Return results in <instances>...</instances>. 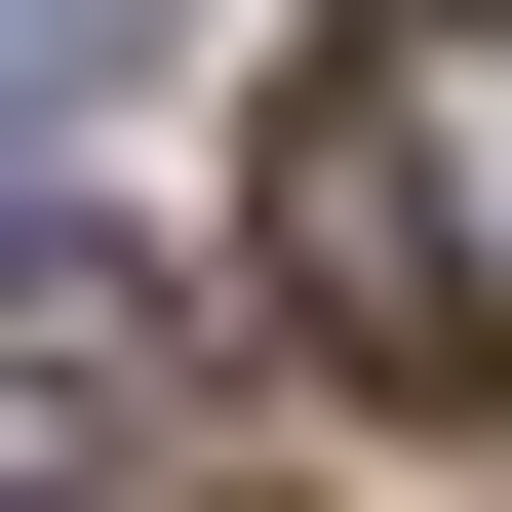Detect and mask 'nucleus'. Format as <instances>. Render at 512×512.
<instances>
[{"label":"nucleus","mask_w":512,"mask_h":512,"mask_svg":"<svg viewBox=\"0 0 512 512\" xmlns=\"http://www.w3.org/2000/svg\"><path fill=\"white\" fill-rule=\"evenodd\" d=\"M79 40H119V0H0V197L79 158Z\"/></svg>","instance_id":"2"},{"label":"nucleus","mask_w":512,"mask_h":512,"mask_svg":"<svg viewBox=\"0 0 512 512\" xmlns=\"http://www.w3.org/2000/svg\"><path fill=\"white\" fill-rule=\"evenodd\" d=\"M276 316L355 394H512V0H316V79H276Z\"/></svg>","instance_id":"1"}]
</instances>
